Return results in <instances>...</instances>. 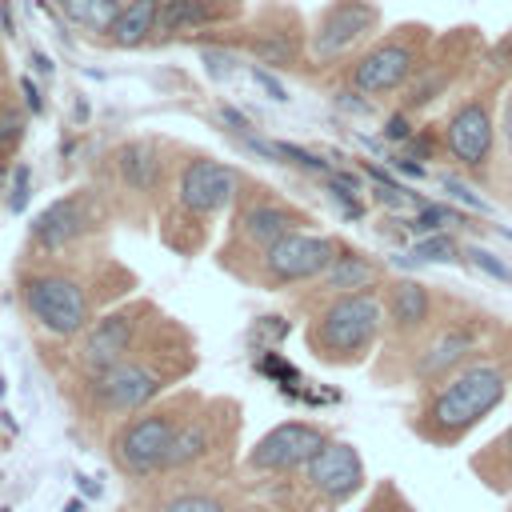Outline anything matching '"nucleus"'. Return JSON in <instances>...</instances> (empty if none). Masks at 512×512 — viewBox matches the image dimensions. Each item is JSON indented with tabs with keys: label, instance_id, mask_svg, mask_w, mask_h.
Instances as JSON below:
<instances>
[{
	"label": "nucleus",
	"instance_id": "nucleus-1",
	"mask_svg": "<svg viewBox=\"0 0 512 512\" xmlns=\"http://www.w3.org/2000/svg\"><path fill=\"white\" fill-rule=\"evenodd\" d=\"M508 368L500 360H468L452 376L436 380L420 404L416 432L428 444L452 448L460 444L472 428H480L504 400H508Z\"/></svg>",
	"mask_w": 512,
	"mask_h": 512
},
{
	"label": "nucleus",
	"instance_id": "nucleus-2",
	"mask_svg": "<svg viewBox=\"0 0 512 512\" xmlns=\"http://www.w3.org/2000/svg\"><path fill=\"white\" fill-rule=\"evenodd\" d=\"M428 48H432V28L424 24H400L384 32L352 64V88L360 96H388V92L408 88L416 72L424 68Z\"/></svg>",
	"mask_w": 512,
	"mask_h": 512
},
{
	"label": "nucleus",
	"instance_id": "nucleus-3",
	"mask_svg": "<svg viewBox=\"0 0 512 512\" xmlns=\"http://www.w3.org/2000/svg\"><path fill=\"white\" fill-rule=\"evenodd\" d=\"M384 328V304L372 292L336 296L312 324V348L328 364H356L372 352Z\"/></svg>",
	"mask_w": 512,
	"mask_h": 512
},
{
	"label": "nucleus",
	"instance_id": "nucleus-4",
	"mask_svg": "<svg viewBox=\"0 0 512 512\" xmlns=\"http://www.w3.org/2000/svg\"><path fill=\"white\" fill-rule=\"evenodd\" d=\"M504 92V84L496 80H480L476 92L460 96L440 128L444 136V152L472 176H488L492 152L500 144V128H496V96Z\"/></svg>",
	"mask_w": 512,
	"mask_h": 512
},
{
	"label": "nucleus",
	"instance_id": "nucleus-5",
	"mask_svg": "<svg viewBox=\"0 0 512 512\" xmlns=\"http://www.w3.org/2000/svg\"><path fill=\"white\" fill-rule=\"evenodd\" d=\"M24 304L52 336H76L88 328V296L76 280L44 272L24 280Z\"/></svg>",
	"mask_w": 512,
	"mask_h": 512
},
{
	"label": "nucleus",
	"instance_id": "nucleus-6",
	"mask_svg": "<svg viewBox=\"0 0 512 512\" xmlns=\"http://www.w3.org/2000/svg\"><path fill=\"white\" fill-rule=\"evenodd\" d=\"M376 32H380L376 0H332L312 28V52L316 60H340L364 40H372Z\"/></svg>",
	"mask_w": 512,
	"mask_h": 512
},
{
	"label": "nucleus",
	"instance_id": "nucleus-7",
	"mask_svg": "<svg viewBox=\"0 0 512 512\" xmlns=\"http://www.w3.org/2000/svg\"><path fill=\"white\" fill-rule=\"evenodd\" d=\"M440 48H444V56H440V60L428 56L424 68L416 72V80L404 88V112H416V108L440 100V96L452 88V80L460 76V68L484 56L480 28H452V36H444Z\"/></svg>",
	"mask_w": 512,
	"mask_h": 512
},
{
	"label": "nucleus",
	"instance_id": "nucleus-8",
	"mask_svg": "<svg viewBox=\"0 0 512 512\" xmlns=\"http://www.w3.org/2000/svg\"><path fill=\"white\" fill-rule=\"evenodd\" d=\"M180 424L164 412H148V416H136L132 424H124L112 440V452H116V464L132 476H148L156 468H164L168 460V448L176 440Z\"/></svg>",
	"mask_w": 512,
	"mask_h": 512
},
{
	"label": "nucleus",
	"instance_id": "nucleus-9",
	"mask_svg": "<svg viewBox=\"0 0 512 512\" xmlns=\"http://www.w3.org/2000/svg\"><path fill=\"white\" fill-rule=\"evenodd\" d=\"M340 256L336 240L328 236H308V232H288L276 244L264 248V272L280 284H296V280H316L332 268V260Z\"/></svg>",
	"mask_w": 512,
	"mask_h": 512
},
{
	"label": "nucleus",
	"instance_id": "nucleus-10",
	"mask_svg": "<svg viewBox=\"0 0 512 512\" xmlns=\"http://www.w3.org/2000/svg\"><path fill=\"white\" fill-rule=\"evenodd\" d=\"M324 444H328V436L316 424L288 420L256 440V448L248 452V464L260 472H292V468H304Z\"/></svg>",
	"mask_w": 512,
	"mask_h": 512
},
{
	"label": "nucleus",
	"instance_id": "nucleus-11",
	"mask_svg": "<svg viewBox=\"0 0 512 512\" xmlns=\"http://www.w3.org/2000/svg\"><path fill=\"white\" fill-rule=\"evenodd\" d=\"M304 480L316 496H324L328 504H344L364 488V460L352 444L344 440H328L308 464H304Z\"/></svg>",
	"mask_w": 512,
	"mask_h": 512
},
{
	"label": "nucleus",
	"instance_id": "nucleus-12",
	"mask_svg": "<svg viewBox=\"0 0 512 512\" xmlns=\"http://www.w3.org/2000/svg\"><path fill=\"white\" fill-rule=\"evenodd\" d=\"M160 388H164L160 376H156L152 368L136 364V360H124V364H116V368L92 376V396H96L108 412H136V408H144Z\"/></svg>",
	"mask_w": 512,
	"mask_h": 512
},
{
	"label": "nucleus",
	"instance_id": "nucleus-13",
	"mask_svg": "<svg viewBox=\"0 0 512 512\" xmlns=\"http://www.w3.org/2000/svg\"><path fill=\"white\" fill-rule=\"evenodd\" d=\"M176 192L188 212L208 216V212H220L236 196V172L220 160H192V164H184Z\"/></svg>",
	"mask_w": 512,
	"mask_h": 512
},
{
	"label": "nucleus",
	"instance_id": "nucleus-14",
	"mask_svg": "<svg viewBox=\"0 0 512 512\" xmlns=\"http://www.w3.org/2000/svg\"><path fill=\"white\" fill-rule=\"evenodd\" d=\"M476 340H480L476 324L456 320V324L440 328V332L420 348V356H416V368H412V372H416V380L436 384V380L452 376L456 368H464V364H468V352L476 348Z\"/></svg>",
	"mask_w": 512,
	"mask_h": 512
},
{
	"label": "nucleus",
	"instance_id": "nucleus-15",
	"mask_svg": "<svg viewBox=\"0 0 512 512\" xmlns=\"http://www.w3.org/2000/svg\"><path fill=\"white\" fill-rule=\"evenodd\" d=\"M132 336H136V320L132 312H112L104 320H96V328L84 336V348H80V364L100 376L116 364L128 360V348H132Z\"/></svg>",
	"mask_w": 512,
	"mask_h": 512
},
{
	"label": "nucleus",
	"instance_id": "nucleus-16",
	"mask_svg": "<svg viewBox=\"0 0 512 512\" xmlns=\"http://www.w3.org/2000/svg\"><path fill=\"white\" fill-rule=\"evenodd\" d=\"M88 228V208L80 196H64L56 204H48L36 220H32V240L40 248H64L72 244L80 232Z\"/></svg>",
	"mask_w": 512,
	"mask_h": 512
},
{
	"label": "nucleus",
	"instance_id": "nucleus-17",
	"mask_svg": "<svg viewBox=\"0 0 512 512\" xmlns=\"http://www.w3.org/2000/svg\"><path fill=\"white\" fill-rule=\"evenodd\" d=\"M472 472L476 480L496 492V496H508L512 492V424H504L480 452H472Z\"/></svg>",
	"mask_w": 512,
	"mask_h": 512
},
{
	"label": "nucleus",
	"instance_id": "nucleus-18",
	"mask_svg": "<svg viewBox=\"0 0 512 512\" xmlns=\"http://www.w3.org/2000/svg\"><path fill=\"white\" fill-rule=\"evenodd\" d=\"M384 312H388L396 332H420L432 320V292L420 280H396L388 288Z\"/></svg>",
	"mask_w": 512,
	"mask_h": 512
},
{
	"label": "nucleus",
	"instance_id": "nucleus-19",
	"mask_svg": "<svg viewBox=\"0 0 512 512\" xmlns=\"http://www.w3.org/2000/svg\"><path fill=\"white\" fill-rule=\"evenodd\" d=\"M244 232H248V240H256V244H276L280 236H288V232H296V224H300V216L296 212H288V208H280V204H252L248 212H244Z\"/></svg>",
	"mask_w": 512,
	"mask_h": 512
},
{
	"label": "nucleus",
	"instance_id": "nucleus-20",
	"mask_svg": "<svg viewBox=\"0 0 512 512\" xmlns=\"http://www.w3.org/2000/svg\"><path fill=\"white\" fill-rule=\"evenodd\" d=\"M156 16H160V0H128V8H120L112 24V44L140 48L156 32Z\"/></svg>",
	"mask_w": 512,
	"mask_h": 512
},
{
	"label": "nucleus",
	"instance_id": "nucleus-21",
	"mask_svg": "<svg viewBox=\"0 0 512 512\" xmlns=\"http://www.w3.org/2000/svg\"><path fill=\"white\" fill-rule=\"evenodd\" d=\"M376 280V264L364 260L360 252H340L332 260V268L324 272V288L344 296V292H368V284Z\"/></svg>",
	"mask_w": 512,
	"mask_h": 512
},
{
	"label": "nucleus",
	"instance_id": "nucleus-22",
	"mask_svg": "<svg viewBox=\"0 0 512 512\" xmlns=\"http://www.w3.org/2000/svg\"><path fill=\"white\" fill-rule=\"evenodd\" d=\"M220 16V8L212 0H160V16H156V32H188V28H204Z\"/></svg>",
	"mask_w": 512,
	"mask_h": 512
},
{
	"label": "nucleus",
	"instance_id": "nucleus-23",
	"mask_svg": "<svg viewBox=\"0 0 512 512\" xmlns=\"http://www.w3.org/2000/svg\"><path fill=\"white\" fill-rule=\"evenodd\" d=\"M56 8L88 32H112L120 16V0H56Z\"/></svg>",
	"mask_w": 512,
	"mask_h": 512
},
{
	"label": "nucleus",
	"instance_id": "nucleus-24",
	"mask_svg": "<svg viewBox=\"0 0 512 512\" xmlns=\"http://www.w3.org/2000/svg\"><path fill=\"white\" fill-rule=\"evenodd\" d=\"M120 176H124L132 188L148 192V188L156 184V176H160V156H156V148H152V144H128V148L120 152Z\"/></svg>",
	"mask_w": 512,
	"mask_h": 512
},
{
	"label": "nucleus",
	"instance_id": "nucleus-25",
	"mask_svg": "<svg viewBox=\"0 0 512 512\" xmlns=\"http://www.w3.org/2000/svg\"><path fill=\"white\" fill-rule=\"evenodd\" d=\"M408 232H444V228H452V224H472L464 212H456V208H444V204H420L416 208V216L412 220H400Z\"/></svg>",
	"mask_w": 512,
	"mask_h": 512
},
{
	"label": "nucleus",
	"instance_id": "nucleus-26",
	"mask_svg": "<svg viewBox=\"0 0 512 512\" xmlns=\"http://www.w3.org/2000/svg\"><path fill=\"white\" fill-rule=\"evenodd\" d=\"M204 448H208V428H204V424H188V428H180V432H176V440H172V448H168L164 468H180V464H188V460L204 456Z\"/></svg>",
	"mask_w": 512,
	"mask_h": 512
},
{
	"label": "nucleus",
	"instance_id": "nucleus-27",
	"mask_svg": "<svg viewBox=\"0 0 512 512\" xmlns=\"http://www.w3.org/2000/svg\"><path fill=\"white\" fill-rule=\"evenodd\" d=\"M464 256V248L456 244V236H448V232H428L416 248H412V260H424V264H452V260H460Z\"/></svg>",
	"mask_w": 512,
	"mask_h": 512
},
{
	"label": "nucleus",
	"instance_id": "nucleus-28",
	"mask_svg": "<svg viewBox=\"0 0 512 512\" xmlns=\"http://www.w3.org/2000/svg\"><path fill=\"white\" fill-rule=\"evenodd\" d=\"M252 52L260 56V60H268V64H292L296 60V36L292 32H268V36H260V40H252Z\"/></svg>",
	"mask_w": 512,
	"mask_h": 512
},
{
	"label": "nucleus",
	"instance_id": "nucleus-29",
	"mask_svg": "<svg viewBox=\"0 0 512 512\" xmlns=\"http://www.w3.org/2000/svg\"><path fill=\"white\" fill-rule=\"evenodd\" d=\"M464 260L472 264V268H480L484 276H492V280H504V284H512V268L500 260V256H492L488 248H480V244H464Z\"/></svg>",
	"mask_w": 512,
	"mask_h": 512
},
{
	"label": "nucleus",
	"instance_id": "nucleus-30",
	"mask_svg": "<svg viewBox=\"0 0 512 512\" xmlns=\"http://www.w3.org/2000/svg\"><path fill=\"white\" fill-rule=\"evenodd\" d=\"M160 512H224V504L216 496H204V492H180Z\"/></svg>",
	"mask_w": 512,
	"mask_h": 512
},
{
	"label": "nucleus",
	"instance_id": "nucleus-31",
	"mask_svg": "<svg viewBox=\"0 0 512 512\" xmlns=\"http://www.w3.org/2000/svg\"><path fill=\"white\" fill-rule=\"evenodd\" d=\"M440 184H444V192H448L452 200H460L464 208H472V212H480V216H484V212H492V208H488V200H484V196H476V188H472L468 180H460V176H444Z\"/></svg>",
	"mask_w": 512,
	"mask_h": 512
},
{
	"label": "nucleus",
	"instance_id": "nucleus-32",
	"mask_svg": "<svg viewBox=\"0 0 512 512\" xmlns=\"http://www.w3.org/2000/svg\"><path fill=\"white\" fill-rule=\"evenodd\" d=\"M436 148H444V136H436L432 128L412 132V136L404 140V156H412V160H428V156H436Z\"/></svg>",
	"mask_w": 512,
	"mask_h": 512
},
{
	"label": "nucleus",
	"instance_id": "nucleus-33",
	"mask_svg": "<svg viewBox=\"0 0 512 512\" xmlns=\"http://www.w3.org/2000/svg\"><path fill=\"white\" fill-rule=\"evenodd\" d=\"M496 128H500V148H504V156L512 160V80H508L504 92H500V116H496Z\"/></svg>",
	"mask_w": 512,
	"mask_h": 512
},
{
	"label": "nucleus",
	"instance_id": "nucleus-34",
	"mask_svg": "<svg viewBox=\"0 0 512 512\" xmlns=\"http://www.w3.org/2000/svg\"><path fill=\"white\" fill-rule=\"evenodd\" d=\"M276 152H280V160H292V164H300L308 172H328V160H320L316 152H308L300 144H276Z\"/></svg>",
	"mask_w": 512,
	"mask_h": 512
},
{
	"label": "nucleus",
	"instance_id": "nucleus-35",
	"mask_svg": "<svg viewBox=\"0 0 512 512\" xmlns=\"http://www.w3.org/2000/svg\"><path fill=\"white\" fill-rule=\"evenodd\" d=\"M24 132V116L16 108H0V148H8L12 140H20Z\"/></svg>",
	"mask_w": 512,
	"mask_h": 512
},
{
	"label": "nucleus",
	"instance_id": "nucleus-36",
	"mask_svg": "<svg viewBox=\"0 0 512 512\" xmlns=\"http://www.w3.org/2000/svg\"><path fill=\"white\" fill-rule=\"evenodd\" d=\"M412 132H416V128H412V120H408V112H404V108H400V112H392V116H388V124H384V140H392V144H404Z\"/></svg>",
	"mask_w": 512,
	"mask_h": 512
},
{
	"label": "nucleus",
	"instance_id": "nucleus-37",
	"mask_svg": "<svg viewBox=\"0 0 512 512\" xmlns=\"http://www.w3.org/2000/svg\"><path fill=\"white\" fill-rule=\"evenodd\" d=\"M252 80L272 96V100H288V92H284V84L272 76V72H264V68H252Z\"/></svg>",
	"mask_w": 512,
	"mask_h": 512
},
{
	"label": "nucleus",
	"instance_id": "nucleus-38",
	"mask_svg": "<svg viewBox=\"0 0 512 512\" xmlns=\"http://www.w3.org/2000/svg\"><path fill=\"white\" fill-rule=\"evenodd\" d=\"M392 168H396V172H404V176H412V180H424V176H428V168H424L420 160L404 156V152H400V156H392Z\"/></svg>",
	"mask_w": 512,
	"mask_h": 512
},
{
	"label": "nucleus",
	"instance_id": "nucleus-39",
	"mask_svg": "<svg viewBox=\"0 0 512 512\" xmlns=\"http://www.w3.org/2000/svg\"><path fill=\"white\" fill-rule=\"evenodd\" d=\"M24 200H28V168H16V184H12V200H8V208L20 212Z\"/></svg>",
	"mask_w": 512,
	"mask_h": 512
},
{
	"label": "nucleus",
	"instance_id": "nucleus-40",
	"mask_svg": "<svg viewBox=\"0 0 512 512\" xmlns=\"http://www.w3.org/2000/svg\"><path fill=\"white\" fill-rule=\"evenodd\" d=\"M204 60H208V68L220 76V72H232V52H204Z\"/></svg>",
	"mask_w": 512,
	"mask_h": 512
},
{
	"label": "nucleus",
	"instance_id": "nucleus-41",
	"mask_svg": "<svg viewBox=\"0 0 512 512\" xmlns=\"http://www.w3.org/2000/svg\"><path fill=\"white\" fill-rule=\"evenodd\" d=\"M24 104H28L32 112H44V100H40V88H36L32 80H24Z\"/></svg>",
	"mask_w": 512,
	"mask_h": 512
},
{
	"label": "nucleus",
	"instance_id": "nucleus-42",
	"mask_svg": "<svg viewBox=\"0 0 512 512\" xmlns=\"http://www.w3.org/2000/svg\"><path fill=\"white\" fill-rule=\"evenodd\" d=\"M220 120H228V124H232L236 132H244V128H248V120H244V116H240L236 108H220Z\"/></svg>",
	"mask_w": 512,
	"mask_h": 512
},
{
	"label": "nucleus",
	"instance_id": "nucleus-43",
	"mask_svg": "<svg viewBox=\"0 0 512 512\" xmlns=\"http://www.w3.org/2000/svg\"><path fill=\"white\" fill-rule=\"evenodd\" d=\"M76 480H80V488H84V492H96V496H100V484H92L88 476H76Z\"/></svg>",
	"mask_w": 512,
	"mask_h": 512
},
{
	"label": "nucleus",
	"instance_id": "nucleus-44",
	"mask_svg": "<svg viewBox=\"0 0 512 512\" xmlns=\"http://www.w3.org/2000/svg\"><path fill=\"white\" fill-rule=\"evenodd\" d=\"M64 512H80V500H72V504H68V508H64Z\"/></svg>",
	"mask_w": 512,
	"mask_h": 512
},
{
	"label": "nucleus",
	"instance_id": "nucleus-45",
	"mask_svg": "<svg viewBox=\"0 0 512 512\" xmlns=\"http://www.w3.org/2000/svg\"><path fill=\"white\" fill-rule=\"evenodd\" d=\"M0 512H8V508H0Z\"/></svg>",
	"mask_w": 512,
	"mask_h": 512
}]
</instances>
